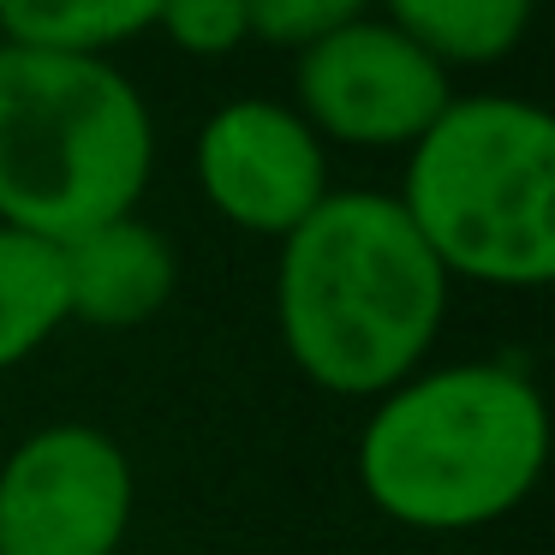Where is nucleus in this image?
I'll return each instance as SVG.
<instances>
[{"instance_id":"nucleus-1","label":"nucleus","mask_w":555,"mask_h":555,"mask_svg":"<svg viewBox=\"0 0 555 555\" xmlns=\"http://www.w3.org/2000/svg\"><path fill=\"white\" fill-rule=\"evenodd\" d=\"M448 287L454 281L388 192H328L281 240V347L328 395L383 400L436 347Z\"/></svg>"},{"instance_id":"nucleus-2","label":"nucleus","mask_w":555,"mask_h":555,"mask_svg":"<svg viewBox=\"0 0 555 555\" xmlns=\"http://www.w3.org/2000/svg\"><path fill=\"white\" fill-rule=\"evenodd\" d=\"M550 412L514 364H442L388 388L359 436V483L412 531H478L543 478Z\"/></svg>"},{"instance_id":"nucleus-3","label":"nucleus","mask_w":555,"mask_h":555,"mask_svg":"<svg viewBox=\"0 0 555 555\" xmlns=\"http://www.w3.org/2000/svg\"><path fill=\"white\" fill-rule=\"evenodd\" d=\"M156 126L114 61L0 42V228L49 245L138 216Z\"/></svg>"},{"instance_id":"nucleus-4","label":"nucleus","mask_w":555,"mask_h":555,"mask_svg":"<svg viewBox=\"0 0 555 555\" xmlns=\"http://www.w3.org/2000/svg\"><path fill=\"white\" fill-rule=\"evenodd\" d=\"M400 209L448 281L555 275V120L526 96H454L406 150Z\"/></svg>"},{"instance_id":"nucleus-5","label":"nucleus","mask_w":555,"mask_h":555,"mask_svg":"<svg viewBox=\"0 0 555 555\" xmlns=\"http://www.w3.org/2000/svg\"><path fill=\"white\" fill-rule=\"evenodd\" d=\"M132 495V460L108 430L42 424L0 460V555H114Z\"/></svg>"},{"instance_id":"nucleus-6","label":"nucleus","mask_w":555,"mask_h":555,"mask_svg":"<svg viewBox=\"0 0 555 555\" xmlns=\"http://www.w3.org/2000/svg\"><path fill=\"white\" fill-rule=\"evenodd\" d=\"M293 108L317 138L359 150H412L454 102V73L406 42L388 18H359L299 49Z\"/></svg>"},{"instance_id":"nucleus-7","label":"nucleus","mask_w":555,"mask_h":555,"mask_svg":"<svg viewBox=\"0 0 555 555\" xmlns=\"http://www.w3.org/2000/svg\"><path fill=\"white\" fill-rule=\"evenodd\" d=\"M192 168L204 204L263 240H287L328 197V144L299 120L293 102L269 96H240L209 114Z\"/></svg>"},{"instance_id":"nucleus-8","label":"nucleus","mask_w":555,"mask_h":555,"mask_svg":"<svg viewBox=\"0 0 555 555\" xmlns=\"http://www.w3.org/2000/svg\"><path fill=\"white\" fill-rule=\"evenodd\" d=\"M66 323L90 328H138L162 317L180 287V251L144 216H114L61 245Z\"/></svg>"},{"instance_id":"nucleus-9","label":"nucleus","mask_w":555,"mask_h":555,"mask_svg":"<svg viewBox=\"0 0 555 555\" xmlns=\"http://www.w3.org/2000/svg\"><path fill=\"white\" fill-rule=\"evenodd\" d=\"M406 42L436 66H495L526 42L538 0H376Z\"/></svg>"},{"instance_id":"nucleus-10","label":"nucleus","mask_w":555,"mask_h":555,"mask_svg":"<svg viewBox=\"0 0 555 555\" xmlns=\"http://www.w3.org/2000/svg\"><path fill=\"white\" fill-rule=\"evenodd\" d=\"M156 13L162 0H0V42L108 61L120 42L156 30Z\"/></svg>"},{"instance_id":"nucleus-11","label":"nucleus","mask_w":555,"mask_h":555,"mask_svg":"<svg viewBox=\"0 0 555 555\" xmlns=\"http://www.w3.org/2000/svg\"><path fill=\"white\" fill-rule=\"evenodd\" d=\"M66 323L61 245L0 228V371L25 364Z\"/></svg>"},{"instance_id":"nucleus-12","label":"nucleus","mask_w":555,"mask_h":555,"mask_svg":"<svg viewBox=\"0 0 555 555\" xmlns=\"http://www.w3.org/2000/svg\"><path fill=\"white\" fill-rule=\"evenodd\" d=\"M376 0H245V25L257 42H275V49H311V42L335 37V30L371 18Z\"/></svg>"},{"instance_id":"nucleus-13","label":"nucleus","mask_w":555,"mask_h":555,"mask_svg":"<svg viewBox=\"0 0 555 555\" xmlns=\"http://www.w3.org/2000/svg\"><path fill=\"white\" fill-rule=\"evenodd\" d=\"M156 30L192 61H221L240 42H251L245 0H162Z\"/></svg>"}]
</instances>
